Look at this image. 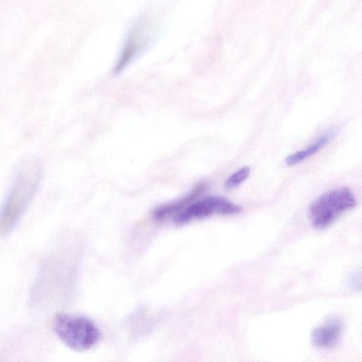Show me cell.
<instances>
[{"label": "cell", "instance_id": "obj_8", "mask_svg": "<svg viewBox=\"0 0 362 362\" xmlns=\"http://www.w3.org/2000/svg\"><path fill=\"white\" fill-rule=\"evenodd\" d=\"M250 175V168L244 166L231 174L225 181L224 187L227 189H234L245 182Z\"/></svg>", "mask_w": 362, "mask_h": 362}, {"label": "cell", "instance_id": "obj_9", "mask_svg": "<svg viewBox=\"0 0 362 362\" xmlns=\"http://www.w3.org/2000/svg\"><path fill=\"white\" fill-rule=\"evenodd\" d=\"M349 281L350 284H351L352 285H354V286H356L357 285H358V286H360V285H361V270L360 269L354 270L350 275V276L349 278Z\"/></svg>", "mask_w": 362, "mask_h": 362}, {"label": "cell", "instance_id": "obj_2", "mask_svg": "<svg viewBox=\"0 0 362 362\" xmlns=\"http://www.w3.org/2000/svg\"><path fill=\"white\" fill-rule=\"evenodd\" d=\"M356 206V199L351 189L339 187L317 197L308 209V217L313 227L324 229Z\"/></svg>", "mask_w": 362, "mask_h": 362}, {"label": "cell", "instance_id": "obj_3", "mask_svg": "<svg viewBox=\"0 0 362 362\" xmlns=\"http://www.w3.org/2000/svg\"><path fill=\"white\" fill-rule=\"evenodd\" d=\"M53 329L65 345L78 351L90 349L101 338L98 328L84 317L57 314L54 319Z\"/></svg>", "mask_w": 362, "mask_h": 362}, {"label": "cell", "instance_id": "obj_1", "mask_svg": "<svg viewBox=\"0 0 362 362\" xmlns=\"http://www.w3.org/2000/svg\"><path fill=\"white\" fill-rule=\"evenodd\" d=\"M42 170L37 163L23 167L17 173L0 210V234L6 235L16 226L35 195Z\"/></svg>", "mask_w": 362, "mask_h": 362}, {"label": "cell", "instance_id": "obj_5", "mask_svg": "<svg viewBox=\"0 0 362 362\" xmlns=\"http://www.w3.org/2000/svg\"><path fill=\"white\" fill-rule=\"evenodd\" d=\"M204 189L205 184L199 182L192 188L190 192L179 199L156 206L152 211L153 219L160 221L171 216L173 214L177 215L194 202L204 191Z\"/></svg>", "mask_w": 362, "mask_h": 362}, {"label": "cell", "instance_id": "obj_7", "mask_svg": "<svg viewBox=\"0 0 362 362\" xmlns=\"http://www.w3.org/2000/svg\"><path fill=\"white\" fill-rule=\"evenodd\" d=\"M335 129H329L321 136L317 141L308 146L305 149L296 151L288 156L285 160L286 163L291 166L302 162L325 146L335 136Z\"/></svg>", "mask_w": 362, "mask_h": 362}, {"label": "cell", "instance_id": "obj_6", "mask_svg": "<svg viewBox=\"0 0 362 362\" xmlns=\"http://www.w3.org/2000/svg\"><path fill=\"white\" fill-rule=\"evenodd\" d=\"M343 329L342 320L337 316L331 317L313 330V342L318 347H332L339 342Z\"/></svg>", "mask_w": 362, "mask_h": 362}, {"label": "cell", "instance_id": "obj_4", "mask_svg": "<svg viewBox=\"0 0 362 362\" xmlns=\"http://www.w3.org/2000/svg\"><path fill=\"white\" fill-rule=\"evenodd\" d=\"M240 206L219 196H209L191 203L174 216L177 225H183L194 219L209 217L213 214L233 215L240 213Z\"/></svg>", "mask_w": 362, "mask_h": 362}]
</instances>
